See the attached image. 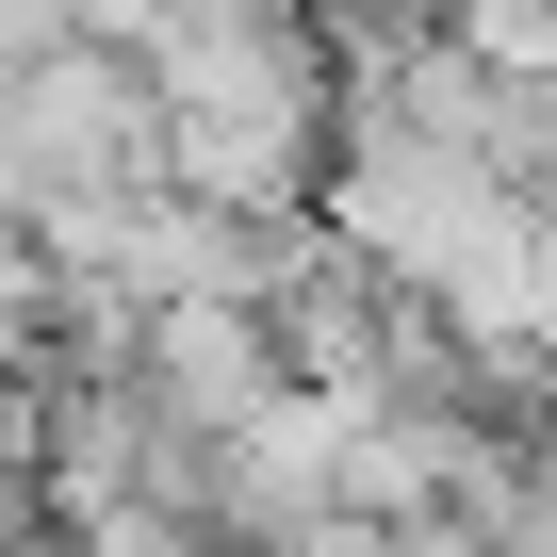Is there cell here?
Masks as SVG:
<instances>
[{
    "instance_id": "cell-3",
    "label": "cell",
    "mask_w": 557,
    "mask_h": 557,
    "mask_svg": "<svg viewBox=\"0 0 557 557\" xmlns=\"http://www.w3.org/2000/svg\"><path fill=\"white\" fill-rule=\"evenodd\" d=\"M443 541L557 557V426H541V410H475V443H459V475H443Z\"/></svg>"
},
{
    "instance_id": "cell-4",
    "label": "cell",
    "mask_w": 557,
    "mask_h": 557,
    "mask_svg": "<svg viewBox=\"0 0 557 557\" xmlns=\"http://www.w3.org/2000/svg\"><path fill=\"white\" fill-rule=\"evenodd\" d=\"M475 377L508 410H557V197H524V262H508V312H492Z\"/></svg>"
},
{
    "instance_id": "cell-1",
    "label": "cell",
    "mask_w": 557,
    "mask_h": 557,
    "mask_svg": "<svg viewBox=\"0 0 557 557\" xmlns=\"http://www.w3.org/2000/svg\"><path fill=\"white\" fill-rule=\"evenodd\" d=\"M148 99H164V181L230 197V213H296L329 181L345 132V34L312 0H164L132 34Z\"/></svg>"
},
{
    "instance_id": "cell-6",
    "label": "cell",
    "mask_w": 557,
    "mask_h": 557,
    "mask_svg": "<svg viewBox=\"0 0 557 557\" xmlns=\"http://www.w3.org/2000/svg\"><path fill=\"white\" fill-rule=\"evenodd\" d=\"M0 213H17V181H0Z\"/></svg>"
},
{
    "instance_id": "cell-5",
    "label": "cell",
    "mask_w": 557,
    "mask_h": 557,
    "mask_svg": "<svg viewBox=\"0 0 557 557\" xmlns=\"http://www.w3.org/2000/svg\"><path fill=\"white\" fill-rule=\"evenodd\" d=\"M34 524H50V475H34V443H17V426H0V557H17Z\"/></svg>"
},
{
    "instance_id": "cell-2",
    "label": "cell",
    "mask_w": 557,
    "mask_h": 557,
    "mask_svg": "<svg viewBox=\"0 0 557 557\" xmlns=\"http://www.w3.org/2000/svg\"><path fill=\"white\" fill-rule=\"evenodd\" d=\"M0 181H17V213L66 197V181H164V99H148V66H132L115 34L34 50L17 83H0Z\"/></svg>"
}]
</instances>
